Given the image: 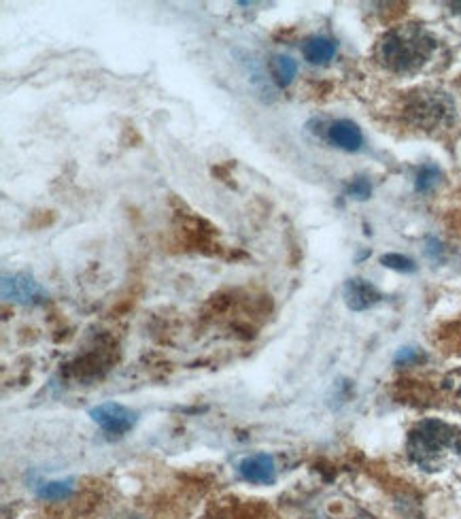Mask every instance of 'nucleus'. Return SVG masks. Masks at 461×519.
Instances as JSON below:
<instances>
[{
	"instance_id": "2eb2a0df",
	"label": "nucleus",
	"mask_w": 461,
	"mask_h": 519,
	"mask_svg": "<svg viewBox=\"0 0 461 519\" xmlns=\"http://www.w3.org/2000/svg\"><path fill=\"white\" fill-rule=\"evenodd\" d=\"M347 194L353 196V198H357V200H366V198H370V194H372L370 181H368L366 177H357V179L351 183V186H349Z\"/></svg>"
},
{
	"instance_id": "7ed1b4c3",
	"label": "nucleus",
	"mask_w": 461,
	"mask_h": 519,
	"mask_svg": "<svg viewBox=\"0 0 461 519\" xmlns=\"http://www.w3.org/2000/svg\"><path fill=\"white\" fill-rule=\"evenodd\" d=\"M406 120L421 130L449 128L455 122V103L438 90L413 92L406 103Z\"/></svg>"
},
{
	"instance_id": "f8f14e48",
	"label": "nucleus",
	"mask_w": 461,
	"mask_h": 519,
	"mask_svg": "<svg viewBox=\"0 0 461 519\" xmlns=\"http://www.w3.org/2000/svg\"><path fill=\"white\" fill-rule=\"evenodd\" d=\"M442 179V173L436 164H423L421 169L417 171V179H415V190L419 194H428L432 192Z\"/></svg>"
},
{
	"instance_id": "f03ea898",
	"label": "nucleus",
	"mask_w": 461,
	"mask_h": 519,
	"mask_svg": "<svg viewBox=\"0 0 461 519\" xmlns=\"http://www.w3.org/2000/svg\"><path fill=\"white\" fill-rule=\"evenodd\" d=\"M438 41L421 26H400L389 30L377 45V58L387 71L411 75L430 62Z\"/></svg>"
},
{
	"instance_id": "1a4fd4ad",
	"label": "nucleus",
	"mask_w": 461,
	"mask_h": 519,
	"mask_svg": "<svg viewBox=\"0 0 461 519\" xmlns=\"http://www.w3.org/2000/svg\"><path fill=\"white\" fill-rule=\"evenodd\" d=\"M207 519H270V517H268V509L262 505L230 500L226 505L213 507Z\"/></svg>"
},
{
	"instance_id": "6e6552de",
	"label": "nucleus",
	"mask_w": 461,
	"mask_h": 519,
	"mask_svg": "<svg viewBox=\"0 0 461 519\" xmlns=\"http://www.w3.org/2000/svg\"><path fill=\"white\" fill-rule=\"evenodd\" d=\"M328 139L340 147L345 149V152H360L362 145H364V135L360 126L351 120H338L330 126L328 130Z\"/></svg>"
},
{
	"instance_id": "f3484780",
	"label": "nucleus",
	"mask_w": 461,
	"mask_h": 519,
	"mask_svg": "<svg viewBox=\"0 0 461 519\" xmlns=\"http://www.w3.org/2000/svg\"><path fill=\"white\" fill-rule=\"evenodd\" d=\"M459 396H461V388H459Z\"/></svg>"
},
{
	"instance_id": "20e7f679",
	"label": "nucleus",
	"mask_w": 461,
	"mask_h": 519,
	"mask_svg": "<svg viewBox=\"0 0 461 519\" xmlns=\"http://www.w3.org/2000/svg\"><path fill=\"white\" fill-rule=\"evenodd\" d=\"M90 415L92 420L109 434V437H124V434L130 432L132 426L136 424V413L117 403L98 405L90 411Z\"/></svg>"
},
{
	"instance_id": "9b49d317",
	"label": "nucleus",
	"mask_w": 461,
	"mask_h": 519,
	"mask_svg": "<svg viewBox=\"0 0 461 519\" xmlns=\"http://www.w3.org/2000/svg\"><path fill=\"white\" fill-rule=\"evenodd\" d=\"M298 73V64L289 56H275L270 60V75L279 88H287Z\"/></svg>"
},
{
	"instance_id": "4468645a",
	"label": "nucleus",
	"mask_w": 461,
	"mask_h": 519,
	"mask_svg": "<svg viewBox=\"0 0 461 519\" xmlns=\"http://www.w3.org/2000/svg\"><path fill=\"white\" fill-rule=\"evenodd\" d=\"M381 264L387 266V269H394V271H400V273H413L417 266L411 258L406 256H400V254H387L381 258Z\"/></svg>"
},
{
	"instance_id": "9d476101",
	"label": "nucleus",
	"mask_w": 461,
	"mask_h": 519,
	"mask_svg": "<svg viewBox=\"0 0 461 519\" xmlns=\"http://www.w3.org/2000/svg\"><path fill=\"white\" fill-rule=\"evenodd\" d=\"M336 49H338V43L334 39L311 37V39H306L302 45V56L306 62L321 66V64H328L336 56Z\"/></svg>"
},
{
	"instance_id": "0eeeda50",
	"label": "nucleus",
	"mask_w": 461,
	"mask_h": 519,
	"mask_svg": "<svg viewBox=\"0 0 461 519\" xmlns=\"http://www.w3.org/2000/svg\"><path fill=\"white\" fill-rule=\"evenodd\" d=\"M238 473L249 483H272L277 477V468L272 456L255 454L238 464Z\"/></svg>"
},
{
	"instance_id": "dca6fc26",
	"label": "nucleus",
	"mask_w": 461,
	"mask_h": 519,
	"mask_svg": "<svg viewBox=\"0 0 461 519\" xmlns=\"http://www.w3.org/2000/svg\"><path fill=\"white\" fill-rule=\"evenodd\" d=\"M421 358V354L417 349H413V347H406V349H402L400 354L396 356V364H411V362H417Z\"/></svg>"
},
{
	"instance_id": "39448f33",
	"label": "nucleus",
	"mask_w": 461,
	"mask_h": 519,
	"mask_svg": "<svg viewBox=\"0 0 461 519\" xmlns=\"http://www.w3.org/2000/svg\"><path fill=\"white\" fill-rule=\"evenodd\" d=\"M45 296L43 288L37 281L28 275H5L3 277V298L5 300H15V303H37Z\"/></svg>"
},
{
	"instance_id": "ddd939ff",
	"label": "nucleus",
	"mask_w": 461,
	"mask_h": 519,
	"mask_svg": "<svg viewBox=\"0 0 461 519\" xmlns=\"http://www.w3.org/2000/svg\"><path fill=\"white\" fill-rule=\"evenodd\" d=\"M71 492H73L71 481H51V483L43 485V488L39 490V496L47 498V500H62Z\"/></svg>"
},
{
	"instance_id": "423d86ee",
	"label": "nucleus",
	"mask_w": 461,
	"mask_h": 519,
	"mask_svg": "<svg viewBox=\"0 0 461 519\" xmlns=\"http://www.w3.org/2000/svg\"><path fill=\"white\" fill-rule=\"evenodd\" d=\"M381 292L366 279H349L345 283V303L353 311H366L381 303Z\"/></svg>"
},
{
	"instance_id": "f257e3e1",
	"label": "nucleus",
	"mask_w": 461,
	"mask_h": 519,
	"mask_svg": "<svg viewBox=\"0 0 461 519\" xmlns=\"http://www.w3.org/2000/svg\"><path fill=\"white\" fill-rule=\"evenodd\" d=\"M406 454L421 471H442L461 456V430L442 420H423L408 432Z\"/></svg>"
}]
</instances>
